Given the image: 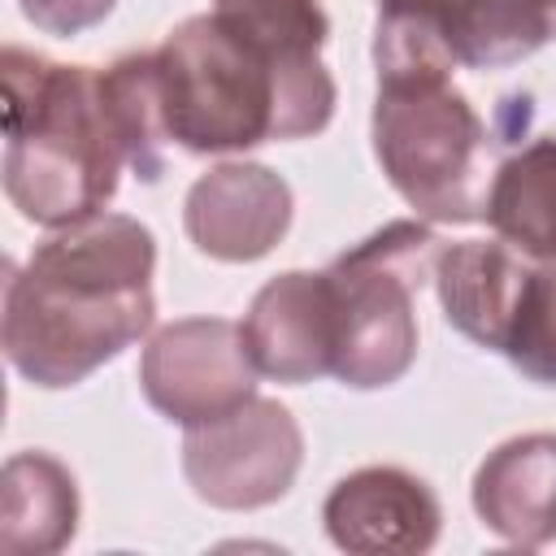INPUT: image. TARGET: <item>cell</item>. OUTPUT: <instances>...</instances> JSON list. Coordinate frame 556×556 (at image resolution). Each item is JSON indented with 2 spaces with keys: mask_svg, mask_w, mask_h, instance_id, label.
<instances>
[{
  "mask_svg": "<svg viewBox=\"0 0 556 556\" xmlns=\"http://www.w3.org/2000/svg\"><path fill=\"white\" fill-rule=\"evenodd\" d=\"M434 291L447 326L486 352L508 356L526 378L556 387V261L508 239L439 248Z\"/></svg>",
  "mask_w": 556,
  "mask_h": 556,
  "instance_id": "6",
  "label": "cell"
},
{
  "mask_svg": "<svg viewBox=\"0 0 556 556\" xmlns=\"http://www.w3.org/2000/svg\"><path fill=\"white\" fill-rule=\"evenodd\" d=\"M4 191L39 226L96 217L126 165L100 70L4 48Z\"/></svg>",
  "mask_w": 556,
  "mask_h": 556,
  "instance_id": "3",
  "label": "cell"
},
{
  "mask_svg": "<svg viewBox=\"0 0 556 556\" xmlns=\"http://www.w3.org/2000/svg\"><path fill=\"white\" fill-rule=\"evenodd\" d=\"M243 343L252 365L278 382H313L334 374V339H330V304L321 274H282L265 282L248 308Z\"/></svg>",
  "mask_w": 556,
  "mask_h": 556,
  "instance_id": "12",
  "label": "cell"
},
{
  "mask_svg": "<svg viewBox=\"0 0 556 556\" xmlns=\"http://www.w3.org/2000/svg\"><path fill=\"white\" fill-rule=\"evenodd\" d=\"M486 222L513 248L556 261V135L517 148L491 174Z\"/></svg>",
  "mask_w": 556,
  "mask_h": 556,
  "instance_id": "14",
  "label": "cell"
},
{
  "mask_svg": "<svg viewBox=\"0 0 556 556\" xmlns=\"http://www.w3.org/2000/svg\"><path fill=\"white\" fill-rule=\"evenodd\" d=\"M35 517V552H52L74 534L78 495L74 478L61 460L43 452L13 456L4 465V547L22 534V526Z\"/></svg>",
  "mask_w": 556,
  "mask_h": 556,
  "instance_id": "15",
  "label": "cell"
},
{
  "mask_svg": "<svg viewBox=\"0 0 556 556\" xmlns=\"http://www.w3.org/2000/svg\"><path fill=\"white\" fill-rule=\"evenodd\" d=\"M326 35L321 0H213L152 52L165 139L187 152H239L326 130Z\"/></svg>",
  "mask_w": 556,
  "mask_h": 556,
  "instance_id": "1",
  "label": "cell"
},
{
  "mask_svg": "<svg viewBox=\"0 0 556 556\" xmlns=\"http://www.w3.org/2000/svg\"><path fill=\"white\" fill-rule=\"evenodd\" d=\"M291 222V191L265 165H222L187 191V235L217 261L265 256Z\"/></svg>",
  "mask_w": 556,
  "mask_h": 556,
  "instance_id": "10",
  "label": "cell"
},
{
  "mask_svg": "<svg viewBox=\"0 0 556 556\" xmlns=\"http://www.w3.org/2000/svg\"><path fill=\"white\" fill-rule=\"evenodd\" d=\"M326 530L348 552H426L439 539V500L408 469L369 465L330 491Z\"/></svg>",
  "mask_w": 556,
  "mask_h": 556,
  "instance_id": "11",
  "label": "cell"
},
{
  "mask_svg": "<svg viewBox=\"0 0 556 556\" xmlns=\"http://www.w3.org/2000/svg\"><path fill=\"white\" fill-rule=\"evenodd\" d=\"M439 239L421 222H391L352 252L334 256L326 278L334 378L343 387H387L417 356V291L434 278Z\"/></svg>",
  "mask_w": 556,
  "mask_h": 556,
  "instance_id": "5",
  "label": "cell"
},
{
  "mask_svg": "<svg viewBox=\"0 0 556 556\" xmlns=\"http://www.w3.org/2000/svg\"><path fill=\"white\" fill-rule=\"evenodd\" d=\"M182 469L200 500L222 508H256L278 500L300 465V430L274 400H243L217 421L191 426Z\"/></svg>",
  "mask_w": 556,
  "mask_h": 556,
  "instance_id": "8",
  "label": "cell"
},
{
  "mask_svg": "<svg viewBox=\"0 0 556 556\" xmlns=\"http://www.w3.org/2000/svg\"><path fill=\"white\" fill-rule=\"evenodd\" d=\"M100 91L113 113V126L126 143V165L135 178L152 182L165 169V126H161V104H156V74H152V52H130L117 56L109 70H100Z\"/></svg>",
  "mask_w": 556,
  "mask_h": 556,
  "instance_id": "16",
  "label": "cell"
},
{
  "mask_svg": "<svg viewBox=\"0 0 556 556\" xmlns=\"http://www.w3.org/2000/svg\"><path fill=\"white\" fill-rule=\"evenodd\" d=\"M486 122L452 87V70H378L374 152L387 182L421 217H486Z\"/></svg>",
  "mask_w": 556,
  "mask_h": 556,
  "instance_id": "4",
  "label": "cell"
},
{
  "mask_svg": "<svg viewBox=\"0 0 556 556\" xmlns=\"http://www.w3.org/2000/svg\"><path fill=\"white\" fill-rule=\"evenodd\" d=\"M109 9L113 0H22V13L48 35H78L96 26Z\"/></svg>",
  "mask_w": 556,
  "mask_h": 556,
  "instance_id": "17",
  "label": "cell"
},
{
  "mask_svg": "<svg viewBox=\"0 0 556 556\" xmlns=\"http://www.w3.org/2000/svg\"><path fill=\"white\" fill-rule=\"evenodd\" d=\"M478 517L508 543L543 547L556 539V434L500 443L473 478Z\"/></svg>",
  "mask_w": 556,
  "mask_h": 556,
  "instance_id": "13",
  "label": "cell"
},
{
  "mask_svg": "<svg viewBox=\"0 0 556 556\" xmlns=\"http://www.w3.org/2000/svg\"><path fill=\"white\" fill-rule=\"evenodd\" d=\"M256 365L243 343V326L222 317H187L165 326L143 361L139 382L152 408L178 426H204L256 395Z\"/></svg>",
  "mask_w": 556,
  "mask_h": 556,
  "instance_id": "9",
  "label": "cell"
},
{
  "mask_svg": "<svg viewBox=\"0 0 556 556\" xmlns=\"http://www.w3.org/2000/svg\"><path fill=\"white\" fill-rule=\"evenodd\" d=\"M156 243L122 213L56 226L4 274V356L35 387H74L152 326Z\"/></svg>",
  "mask_w": 556,
  "mask_h": 556,
  "instance_id": "2",
  "label": "cell"
},
{
  "mask_svg": "<svg viewBox=\"0 0 556 556\" xmlns=\"http://www.w3.org/2000/svg\"><path fill=\"white\" fill-rule=\"evenodd\" d=\"M556 39V0H378L374 65L495 70Z\"/></svg>",
  "mask_w": 556,
  "mask_h": 556,
  "instance_id": "7",
  "label": "cell"
}]
</instances>
